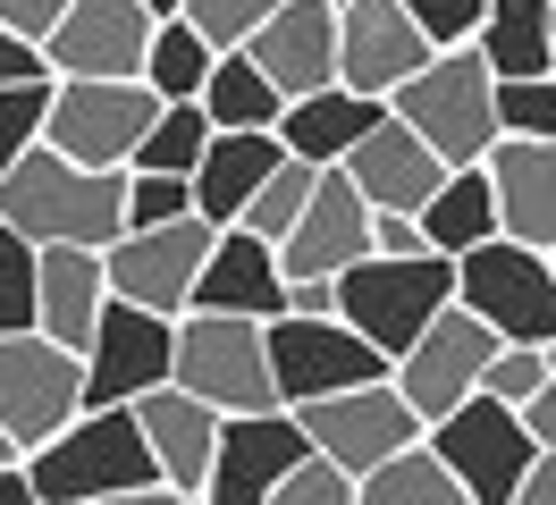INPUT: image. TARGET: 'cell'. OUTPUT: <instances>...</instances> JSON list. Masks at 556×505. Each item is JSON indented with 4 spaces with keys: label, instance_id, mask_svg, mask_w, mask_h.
Listing matches in <instances>:
<instances>
[{
    "label": "cell",
    "instance_id": "7402d4cb",
    "mask_svg": "<svg viewBox=\"0 0 556 505\" xmlns=\"http://www.w3.org/2000/svg\"><path fill=\"white\" fill-rule=\"evenodd\" d=\"M127 413H136L143 446H152V464H161V480H169V497H203V471H211V438H219V413H211L203 396H186L177 379H161V388H143V396H127Z\"/></svg>",
    "mask_w": 556,
    "mask_h": 505
},
{
    "label": "cell",
    "instance_id": "7dc6e473",
    "mask_svg": "<svg viewBox=\"0 0 556 505\" xmlns=\"http://www.w3.org/2000/svg\"><path fill=\"white\" fill-rule=\"evenodd\" d=\"M143 9H152V17H169V9H177V0H143Z\"/></svg>",
    "mask_w": 556,
    "mask_h": 505
},
{
    "label": "cell",
    "instance_id": "7c38bea8",
    "mask_svg": "<svg viewBox=\"0 0 556 505\" xmlns=\"http://www.w3.org/2000/svg\"><path fill=\"white\" fill-rule=\"evenodd\" d=\"M489 345H497V329H489L481 312H464V303H439L430 320H421V337L388 363V379H396V396L414 404V421H439L447 404H464L472 388H481V363Z\"/></svg>",
    "mask_w": 556,
    "mask_h": 505
},
{
    "label": "cell",
    "instance_id": "e0dca14e",
    "mask_svg": "<svg viewBox=\"0 0 556 505\" xmlns=\"http://www.w3.org/2000/svg\"><path fill=\"white\" fill-rule=\"evenodd\" d=\"M363 244H371V202L354 194L346 168H320L304 211H295V228L278 236V269L287 278H329V269L363 262Z\"/></svg>",
    "mask_w": 556,
    "mask_h": 505
},
{
    "label": "cell",
    "instance_id": "30bf717a",
    "mask_svg": "<svg viewBox=\"0 0 556 505\" xmlns=\"http://www.w3.org/2000/svg\"><path fill=\"white\" fill-rule=\"evenodd\" d=\"M85 404V363L42 329H0V438L26 455Z\"/></svg>",
    "mask_w": 556,
    "mask_h": 505
},
{
    "label": "cell",
    "instance_id": "1f68e13d",
    "mask_svg": "<svg viewBox=\"0 0 556 505\" xmlns=\"http://www.w3.org/2000/svg\"><path fill=\"white\" fill-rule=\"evenodd\" d=\"M203 143H211L203 101H161V110H152V127L136 135L127 168H169V177H186V168L203 161Z\"/></svg>",
    "mask_w": 556,
    "mask_h": 505
},
{
    "label": "cell",
    "instance_id": "bcb514c9",
    "mask_svg": "<svg viewBox=\"0 0 556 505\" xmlns=\"http://www.w3.org/2000/svg\"><path fill=\"white\" fill-rule=\"evenodd\" d=\"M278 312H338V287L329 278H287V303Z\"/></svg>",
    "mask_w": 556,
    "mask_h": 505
},
{
    "label": "cell",
    "instance_id": "ba28073f",
    "mask_svg": "<svg viewBox=\"0 0 556 505\" xmlns=\"http://www.w3.org/2000/svg\"><path fill=\"white\" fill-rule=\"evenodd\" d=\"M421 438L439 446V464L455 471L464 505H515V480L531 464V430L515 404H497L489 388H472L464 404H447L439 421H421Z\"/></svg>",
    "mask_w": 556,
    "mask_h": 505
},
{
    "label": "cell",
    "instance_id": "816d5d0a",
    "mask_svg": "<svg viewBox=\"0 0 556 505\" xmlns=\"http://www.w3.org/2000/svg\"><path fill=\"white\" fill-rule=\"evenodd\" d=\"M548 262H556V244H548Z\"/></svg>",
    "mask_w": 556,
    "mask_h": 505
},
{
    "label": "cell",
    "instance_id": "52a82bcc",
    "mask_svg": "<svg viewBox=\"0 0 556 505\" xmlns=\"http://www.w3.org/2000/svg\"><path fill=\"white\" fill-rule=\"evenodd\" d=\"M152 110H161V93L143 76H51L42 143L85 161V168H127L136 135L152 127Z\"/></svg>",
    "mask_w": 556,
    "mask_h": 505
},
{
    "label": "cell",
    "instance_id": "74e56055",
    "mask_svg": "<svg viewBox=\"0 0 556 505\" xmlns=\"http://www.w3.org/2000/svg\"><path fill=\"white\" fill-rule=\"evenodd\" d=\"M0 329H35V244L0 219Z\"/></svg>",
    "mask_w": 556,
    "mask_h": 505
},
{
    "label": "cell",
    "instance_id": "8d00e7d4",
    "mask_svg": "<svg viewBox=\"0 0 556 505\" xmlns=\"http://www.w3.org/2000/svg\"><path fill=\"white\" fill-rule=\"evenodd\" d=\"M278 0H177V17H186V26L203 34L211 51H237L244 34L262 26V17H270Z\"/></svg>",
    "mask_w": 556,
    "mask_h": 505
},
{
    "label": "cell",
    "instance_id": "4dcf8cb0",
    "mask_svg": "<svg viewBox=\"0 0 556 505\" xmlns=\"http://www.w3.org/2000/svg\"><path fill=\"white\" fill-rule=\"evenodd\" d=\"M211 60H219V51H211L203 34L169 9V17H152V42H143V67H136V76L161 101H194V93H203V76H211Z\"/></svg>",
    "mask_w": 556,
    "mask_h": 505
},
{
    "label": "cell",
    "instance_id": "3957f363",
    "mask_svg": "<svg viewBox=\"0 0 556 505\" xmlns=\"http://www.w3.org/2000/svg\"><path fill=\"white\" fill-rule=\"evenodd\" d=\"M169 379L186 396H203L211 413H262V404H278L262 320H244V312H203V303H186L169 320Z\"/></svg>",
    "mask_w": 556,
    "mask_h": 505
},
{
    "label": "cell",
    "instance_id": "f35d334b",
    "mask_svg": "<svg viewBox=\"0 0 556 505\" xmlns=\"http://www.w3.org/2000/svg\"><path fill=\"white\" fill-rule=\"evenodd\" d=\"M194 211V186L169 177V168H127V228H152V219H177Z\"/></svg>",
    "mask_w": 556,
    "mask_h": 505
},
{
    "label": "cell",
    "instance_id": "9c48e42d",
    "mask_svg": "<svg viewBox=\"0 0 556 505\" xmlns=\"http://www.w3.org/2000/svg\"><path fill=\"white\" fill-rule=\"evenodd\" d=\"M262 345H270L278 404H313V396H329V388L388 379V354L371 337H354L338 312H270V320H262Z\"/></svg>",
    "mask_w": 556,
    "mask_h": 505
},
{
    "label": "cell",
    "instance_id": "8fae6325",
    "mask_svg": "<svg viewBox=\"0 0 556 505\" xmlns=\"http://www.w3.org/2000/svg\"><path fill=\"white\" fill-rule=\"evenodd\" d=\"M211 253V219L203 211H177V219H152V228H118L102 244V278L110 295L143 303V312H186L194 303V269Z\"/></svg>",
    "mask_w": 556,
    "mask_h": 505
},
{
    "label": "cell",
    "instance_id": "f546056e",
    "mask_svg": "<svg viewBox=\"0 0 556 505\" xmlns=\"http://www.w3.org/2000/svg\"><path fill=\"white\" fill-rule=\"evenodd\" d=\"M194 101H203V118H211V127H278V110H287V93H278L270 76L244 60V51H219Z\"/></svg>",
    "mask_w": 556,
    "mask_h": 505
},
{
    "label": "cell",
    "instance_id": "6da1fadb",
    "mask_svg": "<svg viewBox=\"0 0 556 505\" xmlns=\"http://www.w3.org/2000/svg\"><path fill=\"white\" fill-rule=\"evenodd\" d=\"M17 464H26L35 505H177L127 404H76Z\"/></svg>",
    "mask_w": 556,
    "mask_h": 505
},
{
    "label": "cell",
    "instance_id": "e575fe53",
    "mask_svg": "<svg viewBox=\"0 0 556 505\" xmlns=\"http://www.w3.org/2000/svg\"><path fill=\"white\" fill-rule=\"evenodd\" d=\"M270 505H354V471H338L320 446H304V455L270 480Z\"/></svg>",
    "mask_w": 556,
    "mask_h": 505
},
{
    "label": "cell",
    "instance_id": "7bdbcfd3",
    "mask_svg": "<svg viewBox=\"0 0 556 505\" xmlns=\"http://www.w3.org/2000/svg\"><path fill=\"white\" fill-rule=\"evenodd\" d=\"M60 9H68V0H0V26H9V34H26V42H42Z\"/></svg>",
    "mask_w": 556,
    "mask_h": 505
},
{
    "label": "cell",
    "instance_id": "f6af8a7d",
    "mask_svg": "<svg viewBox=\"0 0 556 505\" xmlns=\"http://www.w3.org/2000/svg\"><path fill=\"white\" fill-rule=\"evenodd\" d=\"M9 76H51V67H42V51L26 42V34L0 26V85H9Z\"/></svg>",
    "mask_w": 556,
    "mask_h": 505
},
{
    "label": "cell",
    "instance_id": "ffe728a7",
    "mask_svg": "<svg viewBox=\"0 0 556 505\" xmlns=\"http://www.w3.org/2000/svg\"><path fill=\"white\" fill-rule=\"evenodd\" d=\"M489 202H497V236L522 244H556V135H497L481 152Z\"/></svg>",
    "mask_w": 556,
    "mask_h": 505
},
{
    "label": "cell",
    "instance_id": "44dd1931",
    "mask_svg": "<svg viewBox=\"0 0 556 505\" xmlns=\"http://www.w3.org/2000/svg\"><path fill=\"white\" fill-rule=\"evenodd\" d=\"M338 168L354 177V194L371 202V211H421V202H430V186L447 177V161H439V152H430V143H421L396 110H380L371 127L354 135V152H346Z\"/></svg>",
    "mask_w": 556,
    "mask_h": 505
},
{
    "label": "cell",
    "instance_id": "8992f818",
    "mask_svg": "<svg viewBox=\"0 0 556 505\" xmlns=\"http://www.w3.org/2000/svg\"><path fill=\"white\" fill-rule=\"evenodd\" d=\"M455 303L481 312L497 337L556 345V262L522 236H481L455 253Z\"/></svg>",
    "mask_w": 556,
    "mask_h": 505
},
{
    "label": "cell",
    "instance_id": "d6a6232c",
    "mask_svg": "<svg viewBox=\"0 0 556 505\" xmlns=\"http://www.w3.org/2000/svg\"><path fill=\"white\" fill-rule=\"evenodd\" d=\"M313 177H320L313 161H295V152H278V161L262 168V186L244 194L237 228H253V236H270V244H278V236L295 228V211H304V194H313Z\"/></svg>",
    "mask_w": 556,
    "mask_h": 505
},
{
    "label": "cell",
    "instance_id": "603a6c76",
    "mask_svg": "<svg viewBox=\"0 0 556 505\" xmlns=\"http://www.w3.org/2000/svg\"><path fill=\"white\" fill-rule=\"evenodd\" d=\"M194 303L203 312H244V320H270L287 303V269H278V244L253 228H211V253L194 269Z\"/></svg>",
    "mask_w": 556,
    "mask_h": 505
},
{
    "label": "cell",
    "instance_id": "f907efd6",
    "mask_svg": "<svg viewBox=\"0 0 556 505\" xmlns=\"http://www.w3.org/2000/svg\"><path fill=\"white\" fill-rule=\"evenodd\" d=\"M548 370H556V345H548Z\"/></svg>",
    "mask_w": 556,
    "mask_h": 505
},
{
    "label": "cell",
    "instance_id": "277c9868",
    "mask_svg": "<svg viewBox=\"0 0 556 505\" xmlns=\"http://www.w3.org/2000/svg\"><path fill=\"white\" fill-rule=\"evenodd\" d=\"M329 287H338V320H346L354 337H371L388 363H396V354L421 337V320L455 295V262L447 253H405V262L363 253V262L329 269Z\"/></svg>",
    "mask_w": 556,
    "mask_h": 505
},
{
    "label": "cell",
    "instance_id": "7a4b0ae2",
    "mask_svg": "<svg viewBox=\"0 0 556 505\" xmlns=\"http://www.w3.org/2000/svg\"><path fill=\"white\" fill-rule=\"evenodd\" d=\"M0 219L26 244H110L127 228V168H85L51 143H26L0 168Z\"/></svg>",
    "mask_w": 556,
    "mask_h": 505
},
{
    "label": "cell",
    "instance_id": "d590c367",
    "mask_svg": "<svg viewBox=\"0 0 556 505\" xmlns=\"http://www.w3.org/2000/svg\"><path fill=\"white\" fill-rule=\"evenodd\" d=\"M42 101H51V76H9L0 85V168L26 143H42Z\"/></svg>",
    "mask_w": 556,
    "mask_h": 505
},
{
    "label": "cell",
    "instance_id": "83f0119b",
    "mask_svg": "<svg viewBox=\"0 0 556 505\" xmlns=\"http://www.w3.org/2000/svg\"><path fill=\"white\" fill-rule=\"evenodd\" d=\"M354 505H464V489H455V471L439 464L430 438H405L371 471H354Z\"/></svg>",
    "mask_w": 556,
    "mask_h": 505
},
{
    "label": "cell",
    "instance_id": "d6986e66",
    "mask_svg": "<svg viewBox=\"0 0 556 505\" xmlns=\"http://www.w3.org/2000/svg\"><path fill=\"white\" fill-rule=\"evenodd\" d=\"M237 51L262 67L287 101L313 93V85H338V9H329V0H278Z\"/></svg>",
    "mask_w": 556,
    "mask_h": 505
},
{
    "label": "cell",
    "instance_id": "ee69618b",
    "mask_svg": "<svg viewBox=\"0 0 556 505\" xmlns=\"http://www.w3.org/2000/svg\"><path fill=\"white\" fill-rule=\"evenodd\" d=\"M515 505H556V446H531V464L515 480Z\"/></svg>",
    "mask_w": 556,
    "mask_h": 505
},
{
    "label": "cell",
    "instance_id": "484cf974",
    "mask_svg": "<svg viewBox=\"0 0 556 505\" xmlns=\"http://www.w3.org/2000/svg\"><path fill=\"white\" fill-rule=\"evenodd\" d=\"M287 143H278L270 127H211V143H203V161L186 168V186H194V211H203L211 228H228L244 211V194L262 186V168L278 161Z\"/></svg>",
    "mask_w": 556,
    "mask_h": 505
},
{
    "label": "cell",
    "instance_id": "4316f807",
    "mask_svg": "<svg viewBox=\"0 0 556 505\" xmlns=\"http://www.w3.org/2000/svg\"><path fill=\"white\" fill-rule=\"evenodd\" d=\"M421 219V244L430 253H464V244H481V236H497V202H489V168L481 161H455L439 186H430V202L414 211Z\"/></svg>",
    "mask_w": 556,
    "mask_h": 505
},
{
    "label": "cell",
    "instance_id": "9a60e30c",
    "mask_svg": "<svg viewBox=\"0 0 556 505\" xmlns=\"http://www.w3.org/2000/svg\"><path fill=\"white\" fill-rule=\"evenodd\" d=\"M169 320L177 312H143V303L110 295L93 337H85V404H127L143 388H161L169 379Z\"/></svg>",
    "mask_w": 556,
    "mask_h": 505
},
{
    "label": "cell",
    "instance_id": "d4e9b609",
    "mask_svg": "<svg viewBox=\"0 0 556 505\" xmlns=\"http://www.w3.org/2000/svg\"><path fill=\"white\" fill-rule=\"evenodd\" d=\"M388 101L380 93H354V85H313V93H295L287 110H278V143L295 152V161H313V168H338L354 152V135L380 118Z\"/></svg>",
    "mask_w": 556,
    "mask_h": 505
},
{
    "label": "cell",
    "instance_id": "f5cc1de1",
    "mask_svg": "<svg viewBox=\"0 0 556 505\" xmlns=\"http://www.w3.org/2000/svg\"><path fill=\"white\" fill-rule=\"evenodd\" d=\"M329 9H338V0H329Z\"/></svg>",
    "mask_w": 556,
    "mask_h": 505
},
{
    "label": "cell",
    "instance_id": "5bb4252c",
    "mask_svg": "<svg viewBox=\"0 0 556 505\" xmlns=\"http://www.w3.org/2000/svg\"><path fill=\"white\" fill-rule=\"evenodd\" d=\"M313 438L287 404H262V413H219V438H211V471H203V505H270V480Z\"/></svg>",
    "mask_w": 556,
    "mask_h": 505
},
{
    "label": "cell",
    "instance_id": "ab89813d",
    "mask_svg": "<svg viewBox=\"0 0 556 505\" xmlns=\"http://www.w3.org/2000/svg\"><path fill=\"white\" fill-rule=\"evenodd\" d=\"M481 9H489V0H405V17L421 26V42H430V51H447V42H472Z\"/></svg>",
    "mask_w": 556,
    "mask_h": 505
},
{
    "label": "cell",
    "instance_id": "2e32d148",
    "mask_svg": "<svg viewBox=\"0 0 556 505\" xmlns=\"http://www.w3.org/2000/svg\"><path fill=\"white\" fill-rule=\"evenodd\" d=\"M143 42H152V9L143 0H68L35 51L51 76H136Z\"/></svg>",
    "mask_w": 556,
    "mask_h": 505
},
{
    "label": "cell",
    "instance_id": "5b68a950",
    "mask_svg": "<svg viewBox=\"0 0 556 505\" xmlns=\"http://www.w3.org/2000/svg\"><path fill=\"white\" fill-rule=\"evenodd\" d=\"M388 110L405 118V127L439 152V161H481L489 143H497V118H489V60L472 42H447V51H430V60L388 93Z\"/></svg>",
    "mask_w": 556,
    "mask_h": 505
},
{
    "label": "cell",
    "instance_id": "836d02e7",
    "mask_svg": "<svg viewBox=\"0 0 556 505\" xmlns=\"http://www.w3.org/2000/svg\"><path fill=\"white\" fill-rule=\"evenodd\" d=\"M489 118H497V135H556V67L489 76Z\"/></svg>",
    "mask_w": 556,
    "mask_h": 505
},
{
    "label": "cell",
    "instance_id": "60d3db41",
    "mask_svg": "<svg viewBox=\"0 0 556 505\" xmlns=\"http://www.w3.org/2000/svg\"><path fill=\"white\" fill-rule=\"evenodd\" d=\"M363 253L405 262V253H430V244H421V219H414V211H371V244H363Z\"/></svg>",
    "mask_w": 556,
    "mask_h": 505
},
{
    "label": "cell",
    "instance_id": "4fadbf2b",
    "mask_svg": "<svg viewBox=\"0 0 556 505\" xmlns=\"http://www.w3.org/2000/svg\"><path fill=\"white\" fill-rule=\"evenodd\" d=\"M295 421H304V438H313L320 455L338 471H371L388 455V446H405V438H421L414 404L396 396V379H363V388H329V396L313 404H287Z\"/></svg>",
    "mask_w": 556,
    "mask_h": 505
},
{
    "label": "cell",
    "instance_id": "681fc988",
    "mask_svg": "<svg viewBox=\"0 0 556 505\" xmlns=\"http://www.w3.org/2000/svg\"><path fill=\"white\" fill-rule=\"evenodd\" d=\"M9 455H17V446H9V438H0V464H9Z\"/></svg>",
    "mask_w": 556,
    "mask_h": 505
},
{
    "label": "cell",
    "instance_id": "c3c4849f",
    "mask_svg": "<svg viewBox=\"0 0 556 505\" xmlns=\"http://www.w3.org/2000/svg\"><path fill=\"white\" fill-rule=\"evenodd\" d=\"M548 51H556V0H548Z\"/></svg>",
    "mask_w": 556,
    "mask_h": 505
},
{
    "label": "cell",
    "instance_id": "cb8c5ba5",
    "mask_svg": "<svg viewBox=\"0 0 556 505\" xmlns=\"http://www.w3.org/2000/svg\"><path fill=\"white\" fill-rule=\"evenodd\" d=\"M110 303L102 244H35V329L60 337L68 354H85V337Z\"/></svg>",
    "mask_w": 556,
    "mask_h": 505
},
{
    "label": "cell",
    "instance_id": "ac0fdd59",
    "mask_svg": "<svg viewBox=\"0 0 556 505\" xmlns=\"http://www.w3.org/2000/svg\"><path fill=\"white\" fill-rule=\"evenodd\" d=\"M421 60H430V42L405 17V0H338V85L388 101Z\"/></svg>",
    "mask_w": 556,
    "mask_h": 505
},
{
    "label": "cell",
    "instance_id": "f1b7e54d",
    "mask_svg": "<svg viewBox=\"0 0 556 505\" xmlns=\"http://www.w3.org/2000/svg\"><path fill=\"white\" fill-rule=\"evenodd\" d=\"M472 51L489 60V76H540V67H556L548 0H489L481 26H472Z\"/></svg>",
    "mask_w": 556,
    "mask_h": 505
},
{
    "label": "cell",
    "instance_id": "b9f144b4",
    "mask_svg": "<svg viewBox=\"0 0 556 505\" xmlns=\"http://www.w3.org/2000/svg\"><path fill=\"white\" fill-rule=\"evenodd\" d=\"M515 413H522V430H531V446H556V370L515 404Z\"/></svg>",
    "mask_w": 556,
    "mask_h": 505
}]
</instances>
